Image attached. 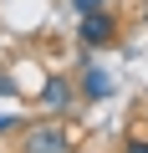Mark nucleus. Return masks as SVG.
Instances as JSON below:
<instances>
[{
    "instance_id": "1",
    "label": "nucleus",
    "mask_w": 148,
    "mask_h": 153,
    "mask_svg": "<svg viewBox=\"0 0 148 153\" xmlns=\"http://www.w3.org/2000/svg\"><path fill=\"white\" fill-rule=\"evenodd\" d=\"M77 41L87 46V51H102V46H112L118 41V16L102 5V10H87L82 16V26H77Z\"/></svg>"
},
{
    "instance_id": "2",
    "label": "nucleus",
    "mask_w": 148,
    "mask_h": 153,
    "mask_svg": "<svg viewBox=\"0 0 148 153\" xmlns=\"http://www.w3.org/2000/svg\"><path fill=\"white\" fill-rule=\"evenodd\" d=\"M21 153H71V138L61 133V123H36L21 133Z\"/></svg>"
},
{
    "instance_id": "3",
    "label": "nucleus",
    "mask_w": 148,
    "mask_h": 153,
    "mask_svg": "<svg viewBox=\"0 0 148 153\" xmlns=\"http://www.w3.org/2000/svg\"><path fill=\"white\" fill-rule=\"evenodd\" d=\"M71 102H77V87H71V76H46V87H41V107L51 117L71 112Z\"/></svg>"
},
{
    "instance_id": "4",
    "label": "nucleus",
    "mask_w": 148,
    "mask_h": 153,
    "mask_svg": "<svg viewBox=\"0 0 148 153\" xmlns=\"http://www.w3.org/2000/svg\"><path fill=\"white\" fill-rule=\"evenodd\" d=\"M107 92H112V82H107V71H102V66H87V71H82V97L102 102Z\"/></svg>"
},
{
    "instance_id": "5",
    "label": "nucleus",
    "mask_w": 148,
    "mask_h": 153,
    "mask_svg": "<svg viewBox=\"0 0 148 153\" xmlns=\"http://www.w3.org/2000/svg\"><path fill=\"white\" fill-rule=\"evenodd\" d=\"M71 10H77V16H87V10H102V0H71Z\"/></svg>"
},
{
    "instance_id": "6",
    "label": "nucleus",
    "mask_w": 148,
    "mask_h": 153,
    "mask_svg": "<svg viewBox=\"0 0 148 153\" xmlns=\"http://www.w3.org/2000/svg\"><path fill=\"white\" fill-rule=\"evenodd\" d=\"M16 128H21V117H16V112H0V133H16Z\"/></svg>"
},
{
    "instance_id": "7",
    "label": "nucleus",
    "mask_w": 148,
    "mask_h": 153,
    "mask_svg": "<svg viewBox=\"0 0 148 153\" xmlns=\"http://www.w3.org/2000/svg\"><path fill=\"white\" fill-rule=\"evenodd\" d=\"M123 153H148V138H128V148Z\"/></svg>"
},
{
    "instance_id": "8",
    "label": "nucleus",
    "mask_w": 148,
    "mask_h": 153,
    "mask_svg": "<svg viewBox=\"0 0 148 153\" xmlns=\"http://www.w3.org/2000/svg\"><path fill=\"white\" fill-rule=\"evenodd\" d=\"M5 92H16V82H10L5 71H0V97H5Z\"/></svg>"
},
{
    "instance_id": "9",
    "label": "nucleus",
    "mask_w": 148,
    "mask_h": 153,
    "mask_svg": "<svg viewBox=\"0 0 148 153\" xmlns=\"http://www.w3.org/2000/svg\"><path fill=\"white\" fill-rule=\"evenodd\" d=\"M143 26H148V5H143Z\"/></svg>"
}]
</instances>
